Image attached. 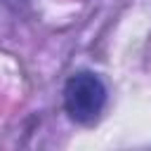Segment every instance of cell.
<instances>
[{
  "instance_id": "obj_1",
  "label": "cell",
  "mask_w": 151,
  "mask_h": 151,
  "mask_svg": "<svg viewBox=\"0 0 151 151\" xmlns=\"http://www.w3.org/2000/svg\"><path fill=\"white\" fill-rule=\"evenodd\" d=\"M106 106V85L92 71L73 73L64 85V109L78 125H92Z\"/></svg>"
}]
</instances>
